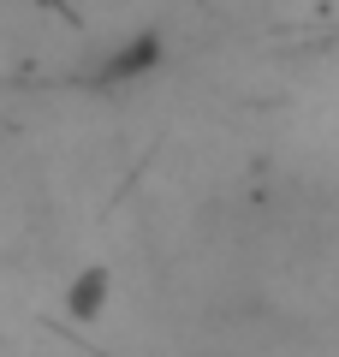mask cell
Returning a JSON list of instances; mask_svg holds the SVG:
<instances>
[{
  "mask_svg": "<svg viewBox=\"0 0 339 357\" xmlns=\"http://www.w3.org/2000/svg\"><path fill=\"white\" fill-rule=\"evenodd\" d=\"M107 292H113L107 268H84V274L72 280V292H66V310H72L77 321H96L101 310H107Z\"/></svg>",
  "mask_w": 339,
  "mask_h": 357,
  "instance_id": "obj_1",
  "label": "cell"
},
{
  "mask_svg": "<svg viewBox=\"0 0 339 357\" xmlns=\"http://www.w3.org/2000/svg\"><path fill=\"white\" fill-rule=\"evenodd\" d=\"M155 66H161V36H137L131 48H119L113 60H101V77L119 84V77H143V72H155Z\"/></svg>",
  "mask_w": 339,
  "mask_h": 357,
  "instance_id": "obj_2",
  "label": "cell"
}]
</instances>
